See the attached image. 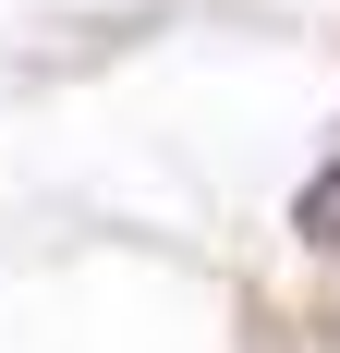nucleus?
Returning a JSON list of instances; mask_svg holds the SVG:
<instances>
[{
    "mask_svg": "<svg viewBox=\"0 0 340 353\" xmlns=\"http://www.w3.org/2000/svg\"><path fill=\"white\" fill-rule=\"evenodd\" d=\"M292 232H304L316 256H340V159H328V171L304 183V195H292Z\"/></svg>",
    "mask_w": 340,
    "mask_h": 353,
    "instance_id": "1",
    "label": "nucleus"
}]
</instances>
